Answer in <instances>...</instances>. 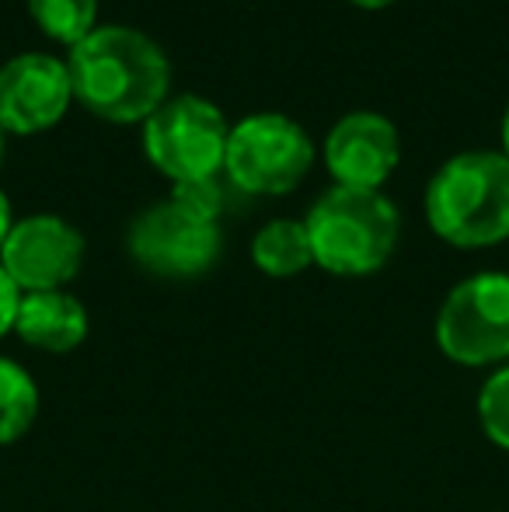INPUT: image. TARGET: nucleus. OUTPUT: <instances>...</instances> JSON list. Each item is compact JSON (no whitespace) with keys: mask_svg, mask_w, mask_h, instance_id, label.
Instances as JSON below:
<instances>
[{"mask_svg":"<svg viewBox=\"0 0 509 512\" xmlns=\"http://www.w3.org/2000/svg\"><path fill=\"white\" fill-rule=\"evenodd\" d=\"M18 304H21V290L11 283V276L0 265V338L7 331H14V317H18Z\"/></svg>","mask_w":509,"mask_h":512,"instance_id":"obj_17","label":"nucleus"},{"mask_svg":"<svg viewBox=\"0 0 509 512\" xmlns=\"http://www.w3.org/2000/svg\"><path fill=\"white\" fill-rule=\"evenodd\" d=\"M349 4L363 7V11H381V7H391L394 0H349Z\"/></svg>","mask_w":509,"mask_h":512,"instance_id":"obj_19","label":"nucleus"},{"mask_svg":"<svg viewBox=\"0 0 509 512\" xmlns=\"http://www.w3.org/2000/svg\"><path fill=\"white\" fill-rule=\"evenodd\" d=\"M171 203L189 209L192 216H203V220L217 223L220 209H224V189H220V178H203V182H182L171 192Z\"/></svg>","mask_w":509,"mask_h":512,"instance_id":"obj_16","label":"nucleus"},{"mask_svg":"<svg viewBox=\"0 0 509 512\" xmlns=\"http://www.w3.org/2000/svg\"><path fill=\"white\" fill-rule=\"evenodd\" d=\"M74 102L105 122H147L171 91V63L150 35L98 25L67 53Z\"/></svg>","mask_w":509,"mask_h":512,"instance_id":"obj_1","label":"nucleus"},{"mask_svg":"<svg viewBox=\"0 0 509 512\" xmlns=\"http://www.w3.org/2000/svg\"><path fill=\"white\" fill-rule=\"evenodd\" d=\"M436 345L457 366H496L509 359V276L478 272L443 297Z\"/></svg>","mask_w":509,"mask_h":512,"instance_id":"obj_6","label":"nucleus"},{"mask_svg":"<svg viewBox=\"0 0 509 512\" xmlns=\"http://www.w3.org/2000/svg\"><path fill=\"white\" fill-rule=\"evenodd\" d=\"M39 415V384L14 359L0 356V446L28 436Z\"/></svg>","mask_w":509,"mask_h":512,"instance_id":"obj_13","label":"nucleus"},{"mask_svg":"<svg viewBox=\"0 0 509 512\" xmlns=\"http://www.w3.org/2000/svg\"><path fill=\"white\" fill-rule=\"evenodd\" d=\"M478 422L485 436L509 453V366H499L478 391Z\"/></svg>","mask_w":509,"mask_h":512,"instance_id":"obj_15","label":"nucleus"},{"mask_svg":"<svg viewBox=\"0 0 509 512\" xmlns=\"http://www.w3.org/2000/svg\"><path fill=\"white\" fill-rule=\"evenodd\" d=\"M227 136H231V126L224 112L210 98L199 95L168 98L143 122V150L150 164L175 185L220 178Z\"/></svg>","mask_w":509,"mask_h":512,"instance_id":"obj_4","label":"nucleus"},{"mask_svg":"<svg viewBox=\"0 0 509 512\" xmlns=\"http://www.w3.org/2000/svg\"><path fill=\"white\" fill-rule=\"evenodd\" d=\"M28 14L46 39L70 49L98 28V0H28Z\"/></svg>","mask_w":509,"mask_h":512,"instance_id":"obj_14","label":"nucleus"},{"mask_svg":"<svg viewBox=\"0 0 509 512\" xmlns=\"http://www.w3.org/2000/svg\"><path fill=\"white\" fill-rule=\"evenodd\" d=\"M88 310L81 300L67 290H46V293H21L14 331L25 345L39 352H74L88 338Z\"/></svg>","mask_w":509,"mask_h":512,"instance_id":"obj_11","label":"nucleus"},{"mask_svg":"<svg viewBox=\"0 0 509 512\" xmlns=\"http://www.w3.org/2000/svg\"><path fill=\"white\" fill-rule=\"evenodd\" d=\"M426 220L454 248H492L509 237V161L503 150L450 157L426 189Z\"/></svg>","mask_w":509,"mask_h":512,"instance_id":"obj_2","label":"nucleus"},{"mask_svg":"<svg viewBox=\"0 0 509 512\" xmlns=\"http://www.w3.org/2000/svg\"><path fill=\"white\" fill-rule=\"evenodd\" d=\"M314 143L300 122L279 112H258L231 126L224 175L252 196H286L307 178Z\"/></svg>","mask_w":509,"mask_h":512,"instance_id":"obj_5","label":"nucleus"},{"mask_svg":"<svg viewBox=\"0 0 509 512\" xmlns=\"http://www.w3.org/2000/svg\"><path fill=\"white\" fill-rule=\"evenodd\" d=\"M126 251L150 276L196 279L220 258V227L164 199L129 223Z\"/></svg>","mask_w":509,"mask_h":512,"instance_id":"obj_7","label":"nucleus"},{"mask_svg":"<svg viewBox=\"0 0 509 512\" xmlns=\"http://www.w3.org/2000/svg\"><path fill=\"white\" fill-rule=\"evenodd\" d=\"M0 157H4V126H0Z\"/></svg>","mask_w":509,"mask_h":512,"instance_id":"obj_21","label":"nucleus"},{"mask_svg":"<svg viewBox=\"0 0 509 512\" xmlns=\"http://www.w3.org/2000/svg\"><path fill=\"white\" fill-rule=\"evenodd\" d=\"M252 262L265 276L290 279L314 265L304 220H269L252 241Z\"/></svg>","mask_w":509,"mask_h":512,"instance_id":"obj_12","label":"nucleus"},{"mask_svg":"<svg viewBox=\"0 0 509 512\" xmlns=\"http://www.w3.org/2000/svg\"><path fill=\"white\" fill-rule=\"evenodd\" d=\"M503 154H506V161H509V108H506V115H503Z\"/></svg>","mask_w":509,"mask_h":512,"instance_id":"obj_20","label":"nucleus"},{"mask_svg":"<svg viewBox=\"0 0 509 512\" xmlns=\"http://www.w3.org/2000/svg\"><path fill=\"white\" fill-rule=\"evenodd\" d=\"M401 161L398 129L377 112H349L332 126L325 140V168L342 189H370L394 175Z\"/></svg>","mask_w":509,"mask_h":512,"instance_id":"obj_10","label":"nucleus"},{"mask_svg":"<svg viewBox=\"0 0 509 512\" xmlns=\"http://www.w3.org/2000/svg\"><path fill=\"white\" fill-rule=\"evenodd\" d=\"M11 227H14V216H11V199L0 192V248H4V241H7V234H11Z\"/></svg>","mask_w":509,"mask_h":512,"instance_id":"obj_18","label":"nucleus"},{"mask_svg":"<svg viewBox=\"0 0 509 512\" xmlns=\"http://www.w3.org/2000/svg\"><path fill=\"white\" fill-rule=\"evenodd\" d=\"M84 237L63 216L39 213L18 220L0 248V265L21 293L63 290L81 272Z\"/></svg>","mask_w":509,"mask_h":512,"instance_id":"obj_8","label":"nucleus"},{"mask_svg":"<svg viewBox=\"0 0 509 512\" xmlns=\"http://www.w3.org/2000/svg\"><path fill=\"white\" fill-rule=\"evenodd\" d=\"M314 265L332 276H370L398 244V209L384 192L332 185L304 216Z\"/></svg>","mask_w":509,"mask_h":512,"instance_id":"obj_3","label":"nucleus"},{"mask_svg":"<svg viewBox=\"0 0 509 512\" xmlns=\"http://www.w3.org/2000/svg\"><path fill=\"white\" fill-rule=\"evenodd\" d=\"M74 102L67 60L49 53H21L0 67V126L7 133H46Z\"/></svg>","mask_w":509,"mask_h":512,"instance_id":"obj_9","label":"nucleus"}]
</instances>
